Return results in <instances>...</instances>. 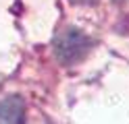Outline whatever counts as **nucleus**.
Masks as SVG:
<instances>
[{
	"mask_svg": "<svg viewBox=\"0 0 129 124\" xmlns=\"http://www.w3.org/2000/svg\"><path fill=\"white\" fill-rule=\"evenodd\" d=\"M117 2H125V0H117Z\"/></svg>",
	"mask_w": 129,
	"mask_h": 124,
	"instance_id": "obj_4",
	"label": "nucleus"
},
{
	"mask_svg": "<svg viewBox=\"0 0 129 124\" xmlns=\"http://www.w3.org/2000/svg\"><path fill=\"white\" fill-rule=\"evenodd\" d=\"M79 2H87V4H94L96 0H79Z\"/></svg>",
	"mask_w": 129,
	"mask_h": 124,
	"instance_id": "obj_3",
	"label": "nucleus"
},
{
	"mask_svg": "<svg viewBox=\"0 0 129 124\" xmlns=\"http://www.w3.org/2000/svg\"><path fill=\"white\" fill-rule=\"evenodd\" d=\"M92 44L94 41L83 31H79L75 27H67L54 39V54L62 64L71 66V64H77L83 60L85 54L90 52Z\"/></svg>",
	"mask_w": 129,
	"mask_h": 124,
	"instance_id": "obj_1",
	"label": "nucleus"
},
{
	"mask_svg": "<svg viewBox=\"0 0 129 124\" xmlns=\"http://www.w3.org/2000/svg\"><path fill=\"white\" fill-rule=\"evenodd\" d=\"M25 118V101L17 95L0 99V124H21Z\"/></svg>",
	"mask_w": 129,
	"mask_h": 124,
	"instance_id": "obj_2",
	"label": "nucleus"
}]
</instances>
